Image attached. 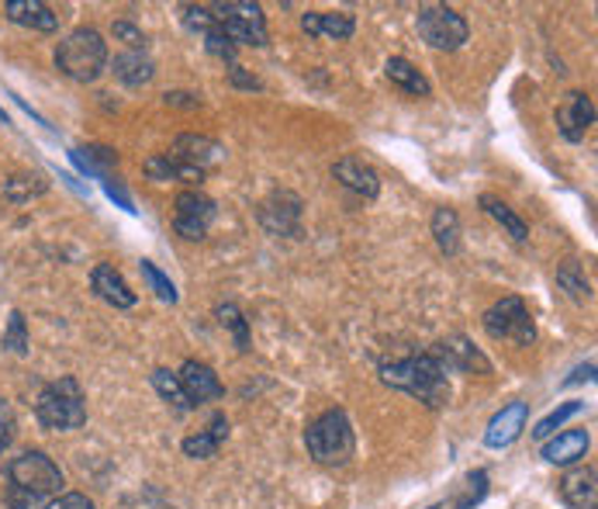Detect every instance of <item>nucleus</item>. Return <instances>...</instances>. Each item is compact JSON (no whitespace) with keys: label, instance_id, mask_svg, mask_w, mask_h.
Segmentation results:
<instances>
[{"label":"nucleus","instance_id":"nucleus-43","mask_svg":"<svg viewBox=\"0 0 598 509\" xmlns=\"http://www.w3.org/2000/svg\"><path fill=\"white\" fill-rule=\"evenodd\" d=\"M166 104H184V108H197V104H202V101H194V94H181V91H176V94H166Z\"/></svg>","mask_w":598,"mask_h":509},{"label":"nucleus","instance_id":"nucleus-29","mask_svg":"<svg viewBox=\"0 0 598 509\" xmlns=\"http://www.w3.org/2000/svg\"><path fill=\"white\" fill-rule=\"evenodd\" d=\"M152 388H157L166 403L176 409V412H191L194 406L187 403V395H184V388H181V378L176 374H170L166 367H160V371H152Z\"/></svg>","mask_w":598,"mask_h":509},{"label":"nucleus","instance_id":"nucleus-38","mask_svg":"<svg viewBox=\"0 0 598 509\" xmlns=\"http://www.w3.org/2000/svg\"><path fill=\"white\" fill-rule=\"evenodd\" d=\"M184 25H187L191 32L208 35V32L215 29V14H211V8H194V4H187V8H184Z\"/></svg>","mask_w":598,"mask_h":509},{"label":"nucleus","instance_id":"nucleus-21","mask_svg":"<svg viewBox=\"0 0 598 509\" xmlns=\"http://www.w3.org/2000/svg\"><path fill=\"white\" fill-rule=\"evenodd\" d=\"M588 433L585 430H564L557 437H550L543 440V461L550 464H574V461H582L588 454Z\"/></svg>","mask_w":598,"mask_h":509},{"label":"nucleus","instance_id":"nucleus-30","mask_svg":"<svg viewBox=\"0 0 598 509\" xmlns=\"http://www.w3.org/2000/svg\"><path fill=\"white\" fill-rule=\"evenodd\" d=\"M557 284L564 287V292L574 298V302H585L588 295H591V284H588V278H585V271L578 268L574 260H567L564 268L557 271Z\"/></svg>","mask_w":598,"mask_h":509},{"label":"nucleus","instance_id":"nucleus-8","mask_svg":"<svg viewBox=\"0 0 598 509\" xmlns=\"http://www.w3.org/2000/svg\"><path fill=\"white\" fill-rule=\"evenodd\" d=\"M484 329H488V337L495 340H513L519 347H529L537 340V326H533V316H529V308L522 298H502L495 302L488 313H484Z\"/></svg>","mask_w":598,"mask_h":509},{"label":"nucleus","instance_id":"nucleus-17","mask_svg":"<svg viewBox=\"0 0 598 509\" xmlns=\"http://www.w3.org/2000/svg\"><path fill=\"white\" fill-rule=\"evenodd\" d=\"M526 419H529V406L526 403H513V406H505L492 423L488 430H484V444H488L492 451H502L508 444H516L519 433L526 430Z\"/></svg>","mask_w":598,"mask_h":509},{"label":"nucleus","instance_id":"nucleus-9","mask_svg":"<svg viewBox=\"0 0 598 509\" xmlns=\"http://www.w3.org/2000/svg\"><path fill=\"white\" fill-rule=\"evenodd\" d=\"M218 215V205L202 191H181L176 194V215H173V229L184 239H205L211 223Z\"/></svg>","mask_w":598,"mask_h":509},{"label":"nucleus","instance_id":"nucleus-27","mask_svg":"<svg viewBox=\"0 0 598 509\" xmlns=\"http://www.w3.org/2000/svg\"><path fill=\"white\" fill-rule=\"evenodd\" d=\"M481 205H484V212H488V215L495 218V223H498L508 236H513L516 242H526V239H529V226L522 223V218H519L513 208H508V205L502 202V197L484 194V197H481Z\"/></svg>","mask_w":598,"mask_h":509},{"label":"nucleus","instance_id":"nucleus-41","mask_svg":"<svg viewBox=\"0 0 598 509\" xmlns=\"http://www.w3.org/2000/svg\"><path fill=\"white\" fill-rule=\"evenodd\" d=\"M49 509H97V506L87 496H80V493H62Z\"/></svg>","mask_w":598,"mask_h":509},{"label":"nucleus","instance_id":"nucleus-6","mask_svg":"<svg viewBox=\"0 0 598 509\" xmlns=\"http://www.w3.org/2000/svg\"><path fill=\"white\" fill-rule=\"evenodd\" d=\"M215 25L221 29V35H229V42L239 46H267V18H263L260 4H250V0H226V4H215Z\"/></svg>","mask_w":598,"mask_h":509},{"label":"nucleus","instance_id":"nucleus-7","mask_svg":"<svg viewBox=\"0 0 598 509\" xmlns=\"http://www.w3.org/2000/svg\"><path fill=\"white\" fill-rule=\"evenodd\" d=\"M415 29H418V38L426 42V46L433 49H460L463 42H468L471 29H468V21H463V14H457L453 8L447 4H429L418 11L415 18Z\"/></svg>","mask_w":598,"mask_h":509},{"label":"nucleus","instance_id":"nucleus-26","mask_svg":"<svg viewBox=\"0 0 598 509\" xmlns=\"http://www.w3.org/2000/svg\"><path fill=\"white\" fill-rule=\"evenodd\" d=\"M146 173L152 177V181H181V184H202L205 181L202 170L184 167L181 160H173L170 152H166V157H149Z\"/></svg>","mask_w":598,"mask_h":509},{"label":"nucleus","instance_id":"nucleus-18","mask_svg":"<svg viewBox=\"0 0 598 509\" xmlns=\"http://www.w3.org/2000/svg\"><path fill=\"white\" fill-rule=\"evenodd\" d=\"M91 287L97 292V298H104L107 305H115V308L136 305V292H131L128 281L115 268H111V263H97V268L91 271Z\"/></svg>","mask_w":598,"mask_h":509},{"label":"nucleus","instance_id":"nucleus-35","mask_svg":"<svg viewBox=\"0 0 598 509\" xmlns=\"http://www.w3.org/2000/svg\"><path fill=\"white\" fill-rule=\"evenodd\" d=\"M4 347H11L14 353H28V326H25V316H21V313H11Z\"/></svg>","mask_w":598,"mask_h":509},{"label":"nucleus","instance_id":"nucleus-2","mask_svg":"<svg viewBox=\"0 0 598 509\" xmlns=\"http://www.w3.org/2000/svg\"><path fill=\"white\" fill-rule=\"evenodd\" d=\"M381 382L418 398L429 409H442L450 403V378L433 353H415V358H402L381 367Z\"/></svg>","mask_w":598,"mask_h":509},{"label":"nucleus","instance_id":"nucleus-15","mask_svg":"<svg viewBox=\"0 0 598 509\" xmlns=\"http://www.w3.org/2000/svg\"><path fill=\"white\" fill-rule=\"evenodd\" d=\"M332 177H336L343 188H349L353 194H360V197H378L381 194V177L364 157H343L336 167H332Z\"/></svg>","mask_w":598,"mask_h":509},{"label":"nucleus","instance_id":"nucleus-37","mask_svg":"<svg viewBox=\"0 0 598 509\" xmlns=\"http://www.w3.org/2000/svg\"><path fill=\"white\" fill-rule=\"evenodd\" d=\"M205 46H208V53H211V56H218V59H226L229 66H235V46L229 42V35H221V29H218V25L205 35Z\"/></svg>","mask_w":598,"mask_h":509},{"label":"nucleus","instance_id":"nucleus-22","mask_svg":"<svg viewBox=\"0 0 598 509\" xmlns=\"http://www.w3.org/2000/svg\"><path fill=\"white\" fill-rule=\"evenodd\" d=\"M226 437H229V419H226V412H215L211 416V423H208V430H202L197 437H187L184 440V454L187 457H215L218 454V448L226 444Z\"/></svg>","mask_w":598,"mask_h":509},{"label":"nucleus","instance_id":"nucleus-36","mask_svg":"<svg viewBox=\"0 0 598 509\" xmlns=\"http://www.w3.org/2000/svg\"><path fill=\"white\" fill-rule=\"evenodd\" d=\"M484 493H488V472H474V475H468V493H463V496L457 499V509H471L474 502L484 499Z\"/></svg>","mask_w":598,"mask_h":509},{"label":"nucleus","instance_id":"nucleus-42","mask_svg":"<svg viewBox=\"0 0 598 509\" xmlns=\"http://www.w3.org/2000/svg\"><path fill=\"white\" fill-rule=\"evenodd\" d=\"M229 77H232V83H235V87H250V91H260V80H256V77H246V73H242V66H232Z\"/></svg>","mask_w":598,"mask_h":509},{"label":"nucleus","instance_id":"nucleus-20","mask_svg":"<svg viewBox=\"0 0 598 509\" xmlns=\"http://www.w3.org/2000/svg\"><path fill=\"white\" fill-rule=\"evenodd\" d=\"M561 496L571 509H595L598 502V475L588 464V468H574L564 475L561 482Z\"/></svg>","mask_w":598,"mask_h":509},{"label":"nucleus","instance_id":"nucleus-33","mask_svg":"<svg viewBox=\"0 0 598 509\" xmlns=\"http://www.w3.org/2000/svg\"><path fill=\"white\" fill-rule=\"evenodd\" d=\"M139 271H142V278H146V284L152 287V292H157V298H163V302H176V287H173V281L157 268V263H152V260H142L139 263Z\"/></svg>","mask_w":598,"mask_h":509},{"label":"nucleus","instance_id":"nucleus-25","mask_svg":"<svg viewBox=\"0 0 598 509\" xmlns=\"http://www.w3.org/2000/svg\"><path fill=\"white\" fill-rule=\"evenodd\" d=\"M73 163L83 173L111 181V177H115V167H118V152L107 149V146H87V149H73Z\"/></svg>","mask_w":598,"mask_h":509},{"label":"nucleus","instance_id":"nucleus-31","mask_svg":"<svg viewBox=\"0 0 598 509\" xmlns=\"http://www.w3.org/2000/svg\"><path fill=\"white\" fill-rule=\"evenodd\" d=\"M578 412H582V403H578V398H571V403H564L561 409H553L550 416H543V419H540L537 430H533V437H537V440H550L553 433H557V430L567 423L571 416H578Z\"/></svg>","mask_w":598,"mask_h":509},{"label":"nucleus","instance_id":"nucleus-5","mask_svg":"<svg viewBox=\"0 0 598 509\" xmlns=\"http://www.w3.org/2000/svg\"><path fill=\"white\" fill-rule=\"evenodd\" d=\"M308 454L319 464H346L353 457V427L349 416L343 409H329L322 412L304 433Z\"/></svg>","mask_w":598,"mask_h":509},{"label":"nucleus","instance_id":"nucleus-24","mask_svg":"<svg viewBox=\"0 0 598 509\" xmlns=\"http://www.w3.org/2000/svg\"><path fill=\"white\" fill-rule=\"evenodd\" d=\"M111 73H115V80L125 87H142L157 77V66H152V59L142 53H122V56H115V63H111Z\"/></svg>","mask_w":598,"mask_h":509},{"label":"nucleus","instance_id":"nucleus-19","mask_svg":"<svg viewBox=\"0 0 598 509\" xmlns=\"http://www.w3.org/2000/svg\"><path fill=\"white\" fill-rule=\"evenodd\" d=\"M4 14L14 21V25H25L35 32H56L59 29V14L49 4H42V0H8Z\"/></svg>","mask_w":598,"mask_h":509},{"label":"nucleus","instance_id":"nucleus-4","mask_svg":"<svg viewBox=\"0 0 598 509\" xmlns=\"http://www.w3.org/2000/svg\"><path fill=\"white\" fill-rule=\"evenodd\" d=\"M35 416L46 430H80L87 423V398L77 378L49 382L35 398Z\"/></svg>","mask_w":598,"mask_h":509},{"label":"nucleus","instance_id":"nucleus-23","mask_svg":"<svg viewBox=\"0 0 598 509\" xmlns=\"http://www.w3.org/2000/svg\"><path fill=\"white\" fill-rule=\"evenodd\" d=\"M384 73H388L391 83L402 87L405 94H415V98H429V94H433V83H429V80L423 77V70H418L415 63H409L405 56H391V59L384 63Z\"/></svg>","mask_w":598,"mask_h":509},{"label":"nucleus","instance_id":"nucleus-44","mask_svg":"<svg viewBox=\"0 0 598 509\" xmlns=\"http://www.w3.org/2000/svg\"><path fill=\"white\" fill-rule=\"evenodd\" d=\"M0 118H4V112H0Z\"/></svg>","mask_w":598,"mask_h":509},{"label":"nucleus","instance_id":"nucleus-45","mask_svg":"<svg viewBox=\"0 0 598 509\" xmlns=\"http://www.w3.org/2000/svg\"><path fill=\"white\" fill-rule=\"evenodd\" d=\"M0 451H4V448H0Z\"/></svg>","mask_w":598,"mask_h":509},{"label":"nucleus","instance_id":"nucleus-1","mask_svg":"<svg viewBox=\"0 0 598 509\" xmlns=\"http://www.w3.org/2000/svg\"><path fill=\"white\" fill-rule=\"evenodd\" d=\"M59 496H62V472L49 454L25 451L8 464V485H4L8 509H49Z\"/></svg>","mask_w":598,"mask_h":509},{"label":"nucleus","instance_id":"nucleus-14","mask_svg":"<svg viewBox=\"0 0 598 509\" xmlns=\"http://www.w3.org/2000/svg\"><path fill=\"white\" fill-rule=\"evenodd\" d=\"M591 125H595V104H591V98L582 94V91L567 94V101L557 108V128H561V136L567 143H582L585 132Z\"/></svg>","mask_w":598,"mask_h":509},{"label":"nucleus","instance_id":"nucleus-39","mask_svg":"<svg viewBox=\"0 0 598 509\" xmlns=\"http://www.w3.org/2000/svg\"><path fill=\"white\" fill-rule=\"evenodd\" d=\"M115 38H122L125 46L131 49V53H142V46H146V35H142V29H136L131 21H115Z\"/></svg>","mask_w":598,"mask_h":509},{"label":"nucleus","instance_id":"nucleus-11","mask_svg":"<svg viewBox=\"0 0 598 509\" xmlns=\"http://www.w3.org/2000/svg\"><path fill=\"white\" fill-rule=\"evenodd\" d=\"M433 358L447 367V371H481V374H488L492 371V364H488V358L468 340V337H460V333H453V337H447V340H439L433 350Z\"/></svg>","mask_w":598,"mask_h":509},{"label":"nucleus","instance_id":"nucleus-32","mask_svg":"<svg viewBox=\"0 0 598 509\" xmlns=\"http://www.w3.org/2000/svg\"><path fill=\"white\" fill-rule=\"evenodd\" d=\"M46 188L49 184H46V177H42V173H18L8 181L4 194L11 197V202H28L32 194H42Z\"/></svg>","mask_w":598,"mask_h":509},{"label":"nucleus","instance_id":"nucleus-3","mask_svg":"<svg viewBox=\"0 0 598 509\" xmlns=\"http://www.w3.org/2000/svg\"><path fill=\"white\" fill-rule=\"evenodd\" d=\"M56 66L77 80V83H94L104 66H107V42L97 29H77L70 32L56 49Z\"/></svg>","mask_w":598,"mask_h":509},{"label":"nucleus","instance_id":"nucleus-16","mask_svg":"<svg viewBox=\"0 0 598 509\" xmlns=\"http://www.w3.org/2000/svg\"><path fill=\"white\" fill-rule=\"evenodd\" d=\"M301 29L308 38H336V42H346L357 32V18L349 11H308L301 18Z\"/></svg>","mask_w":598,"mask_h":509},{"label":"nucleus","instance_id":"nucleus-12","mask_svg":"<svg viewBox=\"0 0 598 509\" xmlns=\"http://www.w3.org/2000/svg\"><path fill=\"white\" fill-rule=\"evenodd\" d=\"M170 157L181 160L184 167L208 173L211 167H218L221 160H226V146H221L218 139H208V136H176Z\"/></svg>","mask_w":598,"mask_h":509},{"label":"nucleus","instance_id":"nucleus-34","mask_svg":"<svg viewBox=\"0 0 598 509\" xmlns=\"http://www.w3.org/2000/svg\"><path fill=\"white\" fill-rule=\"evenodd\" d=\"M218 319H221V326H229L232 333H235V347L239 350H250V326H246V319H242V313L232 302L218 305Z\"/></svg>","mask_w":598,"mask_h":509},{"label":"nucleus","instance_id":"nucleus-40","mask_svg":"<svg viewBox=\"0 0 598 509\" xmlns=\"http://www.w3.org/2000/svg\"><path fill=\"white\" fill-rule=\"evenodd\" d=\"M11 437H14V412L4 398H0V448H8Z\"/></svg>","mask_w":598,"mask_h":509},{"label":"nucleus","instance_id":"nucleus-28","mask_svg":"<svg viewBox=\"0 0 598 509\" xmlns=\"http://www.w3.org/2000/svg\"><path fill=\"white\" fill-rule=\"evenodd\" d=\"M433 236H436V247L442 253L460 250V218H457L453 208H436L433 212Z\"/></svg>","mask_w":598,"mask_h":509},{"label":"nucleus","instance_id":"nucleus-13","mask_svg":"<svg viewBox=\"0 0 598 509\" xmlns=\"http://www.w3.org/2000/svg\"><path fill=\"white\" fill-rule=\"evenodd\" d=\"M181 388H184V395H187V403L197 409V406H205V403H215V398H221L226 395V388H221V382H218V374H215V367H208V364H202V361H187L184 367H181Z\"/></svg>","mask_w":598,"mask_h":509},{"label":"nucleus","instance_id":"nucleus-10","mask_svg":"<svg viewBox=\"0 0 598 509\" xmlns=\"http://www.w3.org/2000/svg\"><path fill=\"white\" fill-rule=\"evenodd\" d=\"M260 226L271 236H301V197L295 191H274L263 197Z\"/></svg>","mask_w":598,"mask_h":509}]
</instances>
